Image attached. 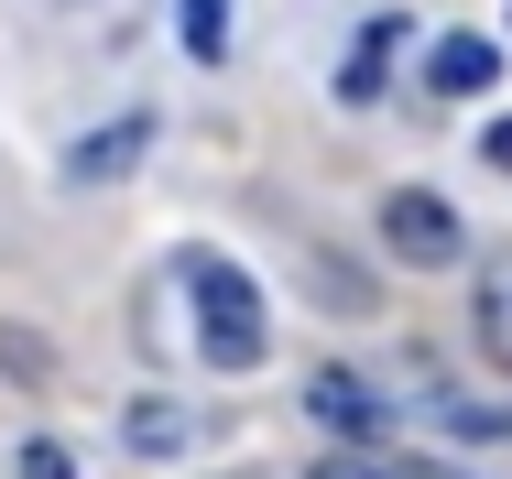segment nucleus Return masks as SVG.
I'll list each match as a JSON object with an SVG mask.
<instances>
[{"label": "nucleus", "mask_w": 512, "mask_h": 479, "mask_svg": "<svg viewBox=\"0 0 512 479\" xmlns=\"http://www.w3.org/2000/svg\"><path fill=\"white\" fill-rule=\"evenodd\" d=\"M306 403L338 425V436H371V425H382V392L360 382V371H316V392H306Z\"/></svg>", "instance_id": "nucleus-5"}, {"label": "nucleus", "mask_w": 512, "mask_h": 479, "mask_svg": "<svg viewBox=\"0 0 512 479\" xmlns=\"http://www.w3.org/2000/svg\"><path fill=\"white\" fill-rule=\"evenodd\" d=\"M11 469H22V479H77V458H66V447H22Z\"/></svg>", "instance_id": "nucleus-11"}, {"label": "nucleus", "mask_w": 512, "mask_h": 479, "mask_svg": "<svg viewBox=\"0 0 512 479\" xmlns=\"http://www.w3.org/2000/svg\"><path fill=\"white\" fill-rule=\"evenodd\" d=\"M480 327H491V338L512 349V294H491V305H480Z\"/></svg>", "instance_id": "nucleus-12"}, {"label": "nucleus", "mask_w": 512, "mask_h": 479, "mask_svg": "<svg viewBox=\"0 0 512 479\" xmlns=\"http://www.w3.org/2000/svg\"><path fill=\"white\" fill-rule=\"evenodd\" d=\"M491 66H502V55H491L480 33H447V44L425 55V88H436V98H480V88H491Z\"/></svg>", "instance_id": "nucleus-4"}, {"label": "nucleus", "mask_w": 512, "mask_h": 479, "mask_svg": "<svg viewBox=\"0 0 512 479\" xmlns=\"http://www.w3.org/2000/svg\"><path fill=\"white\" fill-rule=\"evenodd\" d=\"M447 425H458V436H512L502 403H447Z\"/></svg>", "instance_id": "nucleus-10"}, {"label": "nucleus", "mask_w": 512, "mask_h": 479, "mask_svg": "<svg viewBox=\"0 0 512 479\" xmlns=\"http://www.w3.org/2000/svg\"><path fill=\"white\" fill-rule=\"evenodd\" d=\"M306 479H404V469H382V458H360V447H338V458H316Z\"/></svg>", "instance_id": "nucleus-9"}, {"label": "nucleus", "mask_w": 512, "mask_h": 479, "mask_svg": "<svg viewBox=\"0 0 512 479\" xmlns=\"http://www.w3.org/2000/svg\"><path fill=\"white\" fill-rule=\"evenodd\" d=\"M142 153H153V109H120L109 131H88V142L66 153V175H77V186H99V175H120V164H142Z\"/></svg>", "instance_id": "nucleus-3"}, {"label": "nucleus", "mask_w": 512, "mask_h": 479, "mask_svg": "<svg viewBox=\"0 0 512 479\" xmlns=\"http://www.w3.org/2000/svg\"><path fill=\"white\" fill-rule=\"evenodd\" d=\"M480 153H491V164L512 175V120H491V131H480Z\"/></svg>", "instance_id": "nucleus-13"}, {"label": "nucleus", "mask_w": 512, "mask_h": 479, "mask_svg": "<svg viewBox=\"0 0 512 479\" xmlns=\"http://www.w3.org/2000/svg\"><path fill=\"white\" fill-rule=\"evenodd\" d=\"M393 33H404V22H371V33H360V55H349V98H371V88H382V55H393Z\"/></svg>", "instance_id": "nucleus-8"}, {"label": "nucleus", "mask_w": 512, "mask_h": 479, "mask_svg": "<svg viewBox=\"0 0 512 479\" xmlns=\"http://www.w3.org/2000/svg\"><path fill=\"white\" fill-rule=\"evenodd\" d=\"M175 273H186V294H197V360H207V371H251V360H262V338H273V327H262L251 273H240V262H218V251H186Z\"/></svg>", "instance_id": "nucleus-1"}, {"label": "nucleus", "mask_w": 512, "mask_h": 479, "mask_svg": "<svg viewBox=\"0 0 512 479\" xmlns=\"http://www.w3.org/2000/svg\"><path fill=\"white\" fill-rule=\"evenodd\" d=\"M186 55H197V66L229 55V0H186Z\"/></svg>", "instance_id": "nucleus-6"}, {"label": "nucleus", "mask_w": 512, "mask_h": 479, "mask_svg": "<svg viewBox=\"0 0 512 479\" xmlns=\"http://www.w3.org/2000/svg\"><path fill=\"white\" fill-rule=\"evenodd\" d=\"M120 425H131V447H186V414L175 403H131Z\"/></svg>", "instance_id": "nucleus-7"}, {"label": "nucleus", "mask_w": 512, "mask_h": 479, "mask_svg": "<svg viewBox=\"0 0 512 479\" xmlns=\"http://www.w3.org/2000/svg\"><path fill=\"white\" fill-rule=\"evenodd\" d=\"M382 240H393L404 262H458V218H447V196H425V186H404L382 207Z\"/></svg>", "instance_id": "nucleus-2"}]
</instances>
